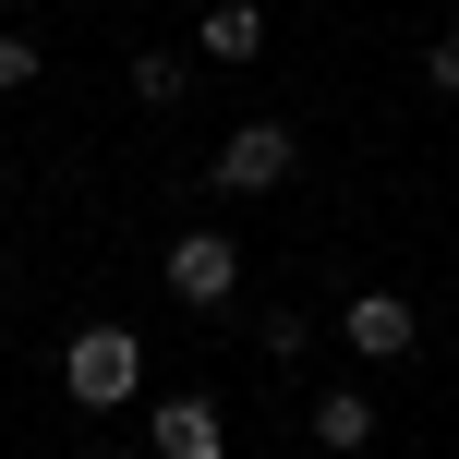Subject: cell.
<instances>
[{
  "label": "cell",
  "instance_id": "cell-8",
  "mask_svg": "<svg viewBox=\"0 0 459 459\" xmlns=\"http://www.w3.org/2000/svg\"><path fill=\"white\" fill-rule=\"evenodd\" d=\"M134 97L145 109H182L194 97V48H134Z\"/></svg>",
  "mask_w": 459,
  "mask_h": 459
},
{
  "label": "cell",
  "instance_id": "cell-4",
  "mask_svg": "<svg viewBox=\"0 0 459 459\" xmlns=\"http://www.w3.org/2000/svg\"><path fill=\"white\" fill-rule=\"evenodd\" d=\"M145 459H230V411H218L206 387L145 399Z\"/></svg>",
  "mask_w": 459,
  "mask_h": 459
},
{
  "label": "cell",
  "instance_id": "cell-13",
  "mask_svg": "<svg viewBox=\"0 0 459 459\" xmlns=\"http://www.w3.org/2000/svg\"><path fill=\"white\" fill-rule=\"evenodd\" d=\"M0 230H13V182H0Z\"/></svg>",
  "mask_w": 459,
  "mask_h": 459
},
{
  "label": "cell",
  "instance_id": "cell-10",
  "mask_svg": "<svg viewBox=\"0 0 459 459\" xmlns=\"http://www.w3.org/2000/svg\"><path fill=\"white\" fill-rule=\"evenodd\" d=\"M37 73H48V61H37V37H24V24H0V97H24Z\"/></svg>",
  "mask_w": 459,
  "mask_h": 459
},
{
  "label": "cell",
  "instance_id": "cell-1",
  "mask_svg": "<svg viewBox=\"0 0 459 459\" xmlns=\"http://www.w3.org/2000/svg\"><path fill=\"white\" fill-rule=\"evenodd\" d=\"M61 399H73V411H134V399H145V339H134V326H73Z\"/></svg>",
  "mask_w": 459,
  "mask_h": 459
},
{
  "label": "cell",
  "instance_id": "cell-3",
  "mask_svg": "<svg viewBox=\"0 0 459 459\" xmlns=\"http://www.w3.org/2000/svg\"><path fill=\"white\" fill-rule=\"evenodd\" d=\"M290 169H302V134H290V121H242V134L218 145L206 182L218 194H290Z\"/></svg>",
  "mask_w": 459,
  "mask_h": 459
},
{
  "label": "cell",
  "instance_id": "cell-11",
  "mask_svg": "<svg viewBox=\"0 0 459 459\" xmlns=\"http://www.w3.org/2000/svg\"><path fill=\"white\" fill-rule=\"evenodd\" d=\"M423 97H447V109H459V24H447V37H423Z\"/></svg>",
  "mask_w": 459,
  "mask_h": 459
},
{
  "label": "cell",
  "instance_id": "cell-7",
  "mask_svg": "<svg viewBox=\"0 0 459 459\" xmlns=\"http://www.w3.org/2000/svg\"><path fill=\"white\" fill-rule=\"evenodd\" d=\"M194 48H206V61H254V48H266V13H254V0H206V13H194Z\"/></svg>",
  "mask_w": 459,
  "mask_h": 459
},
{
  "label": "cell",
  "instance_id": "cell-6",
  "mask_svg": "<svg viewBox=\"0 0 459 459\" xmlns=\"http://www.w3.org/2000/svg\"><path fill=\"white\" fill-rule=\"evenodd\" d=\"M315 447L326 459H363L375 447V399L363 387H315Z\"/></svg>",
  "mask_w": 459,
  "mask_h": 459
},
{
  "label": "cell",
  "instance_id": "cell-2",
  "mask_svg": "<svg viewBox=\"0 0 459 459\" xmlns=\"http://www.w3.org/2000/svg\"><path fill=\"white\" fill-rule=\"evenodd\" d=\"M158 278H169L182 315H230V302H242V242H230V230H182V242L158 254Z\"/></svg>",
  "mask_w": 459,
  "mask_h": 459
},
{
  "label": "cell",
  "instance_id": "cell-5",
  "mask_svg": "<svg viewBox=\"0 0 459 459\" xmlns=\"http://www.w3.org/2000/svg\"><path fill=\"white\" fill-rule=\"evenodd\" d=\"M339 339H351V363H411V351H423V315L399 290H351L339 302Z\"/></svg>",
  "mask_w": 459,
  "mask_h": 459
},
{
  "label": "cell",
  "instance_id": "cell-12",
  "mask_svg": "<svg viewBox=\"0 0 459 459\" xmlns=\"http://www.w3.org/2000/svg\"><path fill=\"white\" fill-rule=\"evenodd\" d=\"M85 459H145V447H85Z\"/></svg>",
  "mask_w": 459,
  "mask_h": 459
},
{
  "label": "cell",
  "instance_id": "cell-9",
  "mask_svg": "<svg viewBox=\"0 0 459 459\" xmlns=\"http://www.w3.org/2000/svg\"><path fill=\"white\" fill-rule=\"evenodd\" d=\"M254 351H266V363H302V351H315V315H302V302H266V315H254Z\"/></svg>",
  "mask_w": 459,
  "mask_h": 459
}]
</instances>
